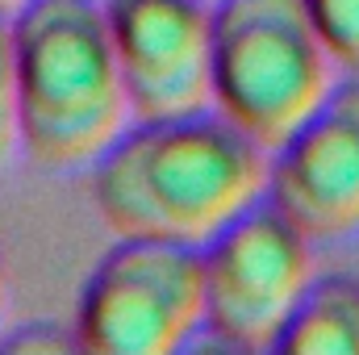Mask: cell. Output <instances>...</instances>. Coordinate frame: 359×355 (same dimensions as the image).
Segmentation results:
<instances>
[{
    "label": "cell",
    "mask_w": 359,
    "mask_h": 355,
    "mask_svg": "<svg viewBox=\"0 0 359 355\" xmlns=\"http://www.w3.org/2000/svg\"><path fill=\"white\" fill-rule=\"evenodd\" d=\"M205 330L201 247L121 239L76 305V347L92 355H172Z\"/></svg>",
    "instance_id": "cell-4"
},
{
    "label": "cell",
    "mask_w": 359,
    "mask_h": 355,
    "mask_svg": "<svg viewBox=\"0 0 359 355\" xmlns=\"http://www.w3.org/2000/svg\"><path fill=\"white\" fill-rule=\"evenodd\" d=\"M305 13L334 67L359 72V0H305Z\"/></svg>",
    "instance_id": "cell-9"
},
{
    "label": "cell",
    "mask_w": 359,
    "mask_h": 355,
    "mask_svg": "<svg viewBox=\"0 0 359 355\" xmlns=\"http://www.w3.org/2000/svg\"><path fill=\"white\" fill-rule=\"evenodd\" d=\"M21 147L17 138V59H13V13H0V163Z\"/></svg>",
    "instance_id": "cell-10"
},
{
    "label": "cell",
    "mask_w": 359,
    "mask_h": 355,
    "mask_svg": "<svg viewBox=\"0 0 359 355\" xmlns=\"http://www.w3.org/2000/svg\"><path fill=\"white\" fill-rule=\"evenodd\" d=\"M205 330L234 351H276L313 284L309 239L268 201H255L201 247Z\"/></svg>",
    "instance_id": "cell-5"
},
{
    "label": "cell",
    "mask_w": 359,
    "mask_h": 355,
    "mask_svg": "<svg viewBox=\"0 0 359 355\" xmlns=\"http://www.w3.org/2000/svg\"><path fill=\"white\" fill-rule=\"evenodd\" d=\"M276 351L284 355H359V280H313L288 318Z\"/></svg>",
    "instance_id": "cell-8"
},
{
    "label": "cell",
    "mask_w": 359,
    "mask_h": 355,
    "mask_svg": "<svg viewBox=\"0 0 359 355\" xmlns=\"http://www.w3.org/2000/svg\"><path fill=\"white\" fill-rule=\"evenodd\" d=\"M268 192V151L217 109L134 121L92 163V201L121 239L205 247Z\"/></svg>",
    "instance_id": "cell-1"
},
{
    "label": "cell",
    "mask_w": 359,
    "mask_h": 355,
    "mask_svg": "<svg viewBox=\"0 0 359 355\" xmlns=\"http://www.w3.org/2000/svg\"><path fill=\"white\" fill-rule=\"evenodd\" d=\"M334 88L305 0L213 4V109L251 142L276 151Z\"/></svg>",
    "instance_id": "cell-3"
},
{
    "label": "cell",
    "mask_w": 359,
    "mask_h": 355,
    "mask_svg": "<svg viewBox=\"0 0 359 355\" xmlns=\"http://www.w3.org/2000/svg\"><path fill=\"white\" fill-rule=\"evenodd\" d=\"M134 121L213 109V4L100 0Z\"/></svg>",
    "instance_id": "cell-6"
},
{
    "label": "cell",
    "mask_w": 359,
    "mask_h": 355,
    "mask_svg": "<svg viewBox=\"0 0 359 355\" xmlns=\"http://www.w3.org/2000/svg\"><path fill=\"white\" fill-rule=\"evenodd\" d=\"M309 243L359 234V80L326 100L268 155V192Z\"/></svg>",
    "instance_id": "cell-7"
},
{
    "label": "cell",
    "mask_w": 359,
    "mask_h": 355,
    "mask_svg": "<svg viewBox=\"0 0 359 355\" xmlns=\"http://www.w3.org/2000/svg\"><path fill=\"white\" fill-rule=\"evenodd\" d=\"M25 0H0V13H13V8H21Z\"/></svg>",
    "instance_id": "cell-13"
},
{
    "label": "cell",
    "mask_w": 359,
    "mask_h": 355,
    "mask_svg": "<svg viewBox=\"0 0 359 355\" xmlns=\"http://www.w3.org/2000/svg\"><path fill=\"white\" fill-rule=\"evenodd\" d=\"M72 347H76V335H63L46 322H34L4 339V351H72Z\"/></svg>",
    "instance_id": "cell-11"
},
{
    "label": "cell",
    "mask_w": 359,
    "mask_h": 355,
    "mask_svg": "<svg viewBox=\"0 0 359 355\" xmlns=\"http://www.w3.org/2000/svg\"><path fill=\"white\" fill-rule=\"evenodd\" d=\"M205 4H217V0H205Z\"/></svg>",
    "instance_id": "cell-14"
},
{
    "label": "cell",
    "mask_w": 359,
    "mask_h": 355,
    "mask_svg": "<svg viewBox=\"0 0 359 355\" xmlns=\"http://www.w3.org/2000/svg\"><path fill=\"white\" fill-rule=\"evenodd\" d=\"M17 138L42 168L96 163L134 121L100 0H25L13 8Z\"/></svg>",
    "instance_id": "cell-2"
},
{
    "label": "cell",
    "mask_w": 359,
    "mask_h": 355,
    "mask_svg": "<svg viewBox=\"0 0 359 355\" xmlns=\"http://www.w3.org/2000/svg\"><path fill=\"white\" fill-rule=\"evenodd\" d=\"M4 301H8V272H4V260H0V314H4Z\"/></svg>",
    "instance_id": "cell-12"
}]
</instances>
